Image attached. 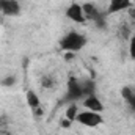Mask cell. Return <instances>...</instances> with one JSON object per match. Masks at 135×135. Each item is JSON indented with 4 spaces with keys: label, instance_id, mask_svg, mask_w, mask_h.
Masks as SVG:
<instances>
[{
    "label": "cell",
    "instance_id": "1",
    "mask_svg": "<svg viewBox=\"0 0 135 135\" xmlns=\"http://www.w3.org/2000/svg\"><path fill=\"white\" fill-rule=\"evenodd\" d=\"M85 46H86V38L77 32H71V33L65 35L60 41V47L65 52H77L83 49Z\"/></svg>",
    "mask_w": 135,
    "mask_h": 135
},
{
    "label": "cell",
    "instance_id": "2",
    "mask_svg": "<svg viewBox=\"0 0 135 135\" xmlns=\"http://www.w3.org/2000/svg\"><path fill=\"white\" fill-rule=\"evenodd\" d=\"M75 121L86 126V127H98L104 123V118L101 116V113L86 110V112H79L77 116H75Z\"/></svg>",
    "mask_w": 135,
    "mask_h": 135
},
{
    "label": "cell",
    "instance_id": "3",
    "mask_svg": "<svg viewBox=\"0 0 135 135\" xmlns=\"http://www.w3.org/2000/svg\"><path fill=\"white\" fill-rule=\"evenodd\" d=\"M80 98H83L82 93V86H80V80H77L75 77H71L68 80V93H66V101L75 102Z\"/></svg>",
    "mask_w": 135,
    "mask_h": 135
},
{
    "label": "cell",
    "instance_id": "4",
    "mask_svg": "<svg viewBox=\"0 0 135 135\" xmlns=\"http://www.w3.org/2000/svg\"><path fill=\"white\" fill-rule=\"evenodd\" d=\"M66 16L72 22H77V24H83L86 21L85 13H83V8H82L80 3H71L66 9Z\"/></svg>",
    "mask_w": 135,
    "mask_h": 135
},
{
    "label": "cell",
    "instance_id": "5",
    "mask_svg": "<svg viewBox=\"0 0 135 135\" xmlns=\"http://www.w3.org/2000/svg\"><path fill=\"white\" fill-rule=\"evenodd\" d=\"M0 13H3L5 16H19L21 5L16 0H0Z\"/></svg>",
    "mask_w": 135,
    "mask_h": 135
},
{
    "label": "cell",
    "instance_id": "6",
    "mask_svg": "<svg viewBox=\"0 0 135 135\" xmlns=\"http://www.w3.org/2000/svg\"><path fill=\"white\" fill-rule=\"evenodd\" d=\"M82 8H83V13H85V17L86 19H93V21H96L99 25H104V19H102V14L98 11V8H96V5L94 3H83L82 5Z\"/></svg>",
    "mask_w": 135,
    "mask_h": 135
},
{
    "label": "cell",
    "instance_id": "7",
    "mask_svg": "<svg viewBox=\"0 0 135 135\" xmlns=\"http://www.w3.org/2000/svg\"><path fill=\"white\" fill-rule=\"evenodd\" d=\"M83 107L86 110H91V112H96V113H101L104 110V105H102L101 99L96 96V94H91V96H86L85 101H83Z\"/></svg>",
    "mask_w": 135,
    "mask_h": 135
},
{
    "label": "cell",
    "instance_id": "8",
    "mask_svg": "<svg viewBox=\"0 0 135 135\" xmlns=\"http://www.w3.org/2000/svg\"><path fill=\"white\" fill-rule=\"evenodd\" d=\"M131 8V0H110L107 14H115V13H121L124 9Z\"/></svg>",
    "mask_w": 135,
    "mask_h": 135
},
{
    "label": "cell",
    "instance_id": "9",
    "mask_svg": "<svg viewBox=\"0 0 135 135\" xmlns=\"http://www.w3.org/2000/svg\"><path fill=\"white\" fill-rule=\"evenodd\" d=\"M121 94H123L124 101L127 102V107L131 108V112L135 113V91L132 88H129V86H124L121 90Z\"/></svg>",
    "mask_w": 135,
    "mask_h": 135
},
{
    "label": "cell",
    "instance_id": "10",
    "mask_svg": "<svg viewBox=\"0 0 135 135\" xmlns=\"http://www.w3.org/2000/svg\"><path fill=\"white\" fill-rule=\"evenodd\" d=\"M80 86H82V93L85 98L94 94V82L93 80H80Z\"/></svg>",
    "mask_w": 135,
    "mask_h": 135
},
{
    "label": "cell",
    "instance_id": "11",
    "mask_svg": "<svg viewBox=\"0 0 135 135\" xmlns=\"http://www.w3.org/2000/svg\"><path fill=\"white\" fill-rule=\"evenodd\" d=\"M27 102L32 108H38L39 107V98L36 96L35 91H27Z\"/></svg>",
    "mask_w": 135,
    "mask_h": 135
},
{
    "label": "cell",
    "instance_id": "12",
    "mask_svg": "<svg viewBox=\"0 0 135 135\" xmlns=\"http://www.w3.org/2000/svg\"><path fill=\"white\" fill-rule=\"evenodd\" d=\"M77 113H79V108H77V105H69L66 110V118L69 121H74L75 119V116H77Z\"/></svg>",
    "mask_w": 135,
    "mask_h": 135
},
{
    "label": "cell",
    "instance_id": "13",
    "mask_svg": "<svg viewBox=\"0 0 135 135\" xmlns=\"http://www.w3.org/2000/svg\"><path fill=\"white\" fill-rule=\"evenodd\" d=\"M129 54H131V58L135 60V35L131 38V42H129Z\"/></svg>",
    "mask_w": 135,
    "mask_h": 135
},
{
    "label": "cell",
    "instance_id": "14",
    "mask_svg": "<svg viewBox=\"0 0 135 135\" xmlns=\"http://www.w3.org/2000/svg\"><path fill=\"white\" fill-rule=\"evenodd\" d=\"M13 83H14V77H8L3 80V85H13Z\"/></svg>",
    "mask_w": 135,
    "mask_h": 135
},
{
    "label": "cell",
    "instance_id": "15",
    "mask_svg": "<svg viewBox=\"0 0 135 135\" xmlns=\"http://www.w3.org/2000/svg\"><path fill=\"white\" fill-rule=\"evenodd\" d=\"M61 126H63V127H69V126H71V121H69L68 118H65L63 123H61Z\"/></svg>",
    "mask_w": 135,
    "mask_h": 135
}]
</instances>
